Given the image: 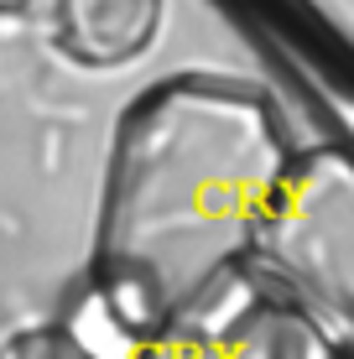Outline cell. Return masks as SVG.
Returning a JSON list of instances; mask_svg holds the SVG:
<instances>
[{"instance_id":"1","label":"cell","mask_w":354,"mask_h":359,"mask_svg":"<svg viewBox=\"0 0 354 359\" xmlns=\"http://www.w3.org/2000/svg\"><path fill=\"white\" fill-rule=\"evenodd\" d=\"M0 359H73L63 344H53V339H21V344H11Z\"/></svg>"},{"instance_id":"2","label":"cell","mask_w":354,"mask_h":359,"mask_svg":"<svg viewBox=\"0 0 354 359\" xmlns=\"http://www.w3.org/2000/svg\"><path fill=\"white\" fill-rule=\"evenodd\" d=\"M21 6V0H0V11H16Z\"/></svg>"}]
</instances>
